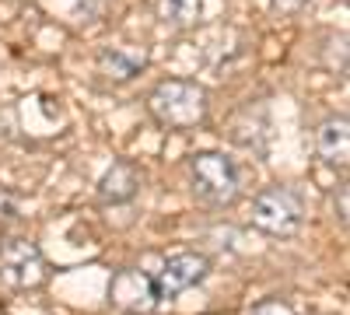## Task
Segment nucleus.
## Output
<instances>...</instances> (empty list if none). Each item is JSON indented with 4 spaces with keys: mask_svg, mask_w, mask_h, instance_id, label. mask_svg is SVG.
Segmentation results:
<instances>
[{
    "mask_svg": "<svg viewBox=\"0 0 350 315\" xmlns=\"http://www.w3.org/2000/svg\"><path fill=\"white\" fill-rule=\"evenodd\" d=\"M109 305H116L120 312H133V315L154 308L158 298H154L151 277L140 273V270H120L109 284Z\"/></svg>",
    "mask_w": 350,
    "mask_h": 315,
    "instance_id": "6",
    "label": "nucleus"
},
{
    "mask_svg": "<svg viewBox=\"0 0 350 315\" xmlns=\"http://www.w3.org/2000/svg\"><path fill=\"white\" fill-rule=\"evenodd\" d=\"M270 4H273V11H280V14H298L308 0H270Z\"/></svg>",
    "mask_w": 350,
    "mask_h": 315,
    "instance_id": "13",
    "label": "nucleus"
},
{
    "mask_svg": "<svg viewBox=\"0 0 350 315\" xmlns=\"http://www.w3.org/2000/svg\"><path fill=\"white\" fill-rule=\"evenodd\" d=\"M154 11L168 28H193L203 14V0H154Z\"/></svg>",
    "mask_w": 350,
    "mask_h": 315,
    "instance_id": "10",
    "label": "nucleus"
},
{
    "mask_svg": "<svg viewBox=\"0 0 350 315\" xmlns=\"http://www.w3.org/2000/svg\"><path fill=\"white\" fill-rule=\"evenodd\" d=\"M333 210H336L340 228H347V186H340V189L333 193Z\"/></svg>",
    "mask_w": 350,
    "mask_h": 315,
    "instance_id": "12",
    "label": "nucleus"
},
{
    "mask_svg": "<svg viewBox=\"0 0 350 315\" xmlns=\"http://www.w3.org/2000/svg\"><path fill=\"white\" fill-rule=\"evenodd\" d=\"M144 67H148V53L137 46H109L98 53V74L109 81H133Z\"/></svg>",
    "mask_w": 350,
    "mask_h": 315,
    "instance_id": "9",
    "label": "nucleus"
},
{
    "mask_svg": "<svg viewBox=\"0 0 350 315\" xmlns=\"http://www.w3.org/2000/svg\"><path fill=\"white\" fill-rule=\"evenodd\" d=\"M207 273H211V260L203 252H175V256H168L165 266L151 277L158 305L179 298L189 288H196V284L207 277Z\"/></svg>",
    "mask_w": 350,
    "mask_h": 315,
    "instance_id": "5",
    "label": "nucleus"
},
{
    "mask_svg": "<svg viewBox=\"0 0 350 315\" xmlns=\"http://www.w3.org/2000/svg\"><path fill=\"white\" fill-rule=\"evenodd\" d=\"M137 193H140V168L133 161H116L98 179L102 204H130Z\"/></svg>",
    "mask_w": 350,
    "mask_h": 315,
    "instance_id": "8",
    "label": "nucleus"
},
{
    "mask_svg": "<svg viewBox=\"0 0 350 315\" xmlns=\"http://www.w3.org/2000/svg\"><path fill=\"white\" fill-rule=\"evenodd\" d=\"M305 221V204L301 193L291 186H267L252 200V224L259 232H267L273 238H291L301 232Z\"/></svg>",
    "mask_w": 350,
    "mask_h": 315,
    "instance_id": "3",
    "label": "nucleus"
},
{
    "mask_svg": "<svg viewBox=\"0 0 350 315\" xmlns=\"http://www.w3.org/2000/svg\"><path fill=\"white\" fill-rule=\"evenodd\" d=\"M249 315H298V312L291 308L287 301H280V298H267V301L252 305V308H249Z\"/></svg>",
    "mask_w": 350,
    "mask_h": 315,
    "instance_id": "11",
    "label": "nucleus"
},
{
    "mask_svg": "<svg viewBox=\"0 0 350 315\" xmlns=\"http://www.w3.org/2000/svg\"><path fill=\"white\" fill-rule=\"evenodd\" d=\"M189 179H193V193L200 204L207 207H228L239 200V165L228 154L217 151H200L189 158Z\"/></svg>",
    "mask_w": 350,
    "mask_h": 315,
    "instance_id": "2",
    "label": "nucleus"
},
{
    "mask_svg": "<svg viewBox=\"0 0 350 315\" xmlns=\"http://www.w3.org/2000/svg\"><path fill=\"white\" fill-rule=\"evenodd\" d=\"M207 109H211L207 88L186 77H168L154 84L148 95V112L165 130H193L207 120Z\"/></svg>",
    "mask_w": 350,
    "mask_h": 315,
    "instance_id": "1",
    "label": "nucleus"
},
{
    "mask_svg": "<svg viewBox=\"0 0 350 315\" xmlns=\"http://www.w3.org/2000/svg\"><path fill=\"white\" fill-rule=\"evenodd\" d=\"M315 148H319V158L333 168H347V158H350V123L347 116H329L323 126L315 130Z\"/></svg>",
    "mask_w": 350,
    "mask_h": 315,
    "instance_id": "7",
    "label": "nucleus"
},
{
    "mask_svg": "<svg viewBox=\"0 0 350 315\" xmlns=\"http://www.w3.org/2000/svg\"><path fill=\"white\" fill-rule=\"evenodd\" d=\"M0 280L11 288H42L46 284V260L36 242L28 238H0Z\"/></svg>",
    "mask_w": 350,
    "mask_h": 315,
    "instance_id": "4",
    "label": "nucleus"
}]
</instances>
